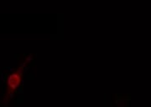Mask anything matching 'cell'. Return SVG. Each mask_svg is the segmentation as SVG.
I'll use <instances>...</instances> for the list:
<instances>
[{"label":"cell","instance_id":"obj_1","mask_svg":"<svg viewBox=\"0 0 151 107\" xmlns=\"http://www.w3.org/2000/svg\"><path fill=\"white\" fill-rule=\"evenodd\" d=\"M20 83V78L19 76L16 74H13L9 76V85L10 86L11 88L13 89H15L17 86L19 85Z\"/></svg>","mask_w":151,"mask_h":107}]
</instances>
